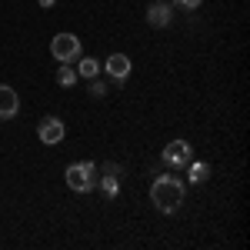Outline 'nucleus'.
<instances>
[{
    "instance_id": "f257e3e1",
    "label": "nucleus",
    "mask_w": 250,
    "mask_h": 250,
    "mask_svg": "<svg viewBox=\"0 0 250 250\" xmlns=\"http://www.w3.org/2000/svg\"><path fill=\"white\" fill-rule=\"evenodd\" d=\"M150 200L160 213H177L184 207V184L170 177V173H160L154 184H150Z\"/></svg>"
},
{
    "instance_id": "ddd939ff",
    "label": "nucleus",
    "mask_w": 250,
    "mask_h": 250,
    "mask_svg": "<svg viewBox=\"0 0 250 250\" xmlns=\"http://www.w3.org/2000/svg\"><path fill=\"white\" fill-rule=\"evenodd\" d=\"M90 94H94V97H104V94H107V87H104V83L94 77V83H90Z\"/></svg>"
},
{
    "instance_id": "2eb2a0df",
    "label": "nucleus",
    "mask_w": 250,
    "mask_h": 250,
    "mask_svg": "<svg viewBox=\"0 0 250 250\" xmlns=\"http://www.w3.org/2000/svg\"><path fill=\"white\" fill-rule=\"evenodd\" d=\"M40 7H54V3H57V0H37Z\"/></svg>"
},
{
    "instance_id": "f03ea898",
    "label": "nucleus",
    "mask_w": 250,
    "mask_h": 250,
    "mask_svg": "<svg viewBox=\"0 0 250 250\" xmlns=\"http://www.w3.org/2000/svg\"><path fill=\"white\" fill-rule=\"evenodd\" d=\"M63 180H67V187H70V190L90 193L97 187V164H94V160H77V164H70V167H67Z\"/></svg>"
},
{
    "instance_id": "7ed1b4c3",
    "label": "nucleus",
    "mask_w": 250,
    "mask_h": 250,
    "mask_svg": "<svg viewBox=\"0 0 250 250\" xmlns=\"http://www.w3.org/2000/svg\"><path fill=\"white\" fill-rule=\"evenodd\" d=\"M50 54H54V60H60V63H74V60L83 54V47H80V37L77 34H57V37L50 40Z\"/></svg>"
},
{
    "instance_id": "9b49d317",
    "label": "nucleus",
    "mask_w": 250,
    "mask_h": 250,
    "mask_svg": "<svg viewBox=\"0 0 250 250\" xmlns=\"http://www.w3.org/2000/svg\"><path fill=\"white\" fill-rule=\"evenodd\" d=\"M57 83H60V87H74V83H77V70H74L70 63H60V70H57Z\"/></svg>"
},
{
    "instance_id": "f8f14e48",
    "label": "nucleus",
    "mask_w": 250,
    "mask_h": 250,
    "mask_svg": "<svg viewBox=\"0 0 250 250\" xmlns=\"http://www.w3.org/2000/svg\"><path fill=\"white\" fill-rule=\"evenodd\" d=\"M100 190L107 193V197H117V190H120V184H117V173H107V177L100 180Z\"/></svg>"
},
{
    "instance_id": "0eeeda50",
    "label": "nucleus",
    "mask_w": 250,
    "mask_h": 250,
    "mask_svg": "<svg viewBox=\"0 0 250 250\" xmlns=\"http://www.w3.org/2000/svg\"><path fill=\"white\" fill-rule=\"evenodd\" d=\"M20 110V97L14 87H7V83H0V120H10V117H17Z\"/></svg>"
},
{
    "instance_id": "423d86ee",
    "label": "nucleus",
    "mask_w": 250,
    "mask_h": 250,
    "mask_svg": "<svg viewBox=\"0 0 250 250\" xmlns=\"http://www.w3.org/2000/svg\"><path fill=\"white\" fill-rule=\"evenodd\" d=\"M100 67H104V70H107L114 80H127V77H130V67H134V63H130V57H127V54H110V57L104 60Z\"/></svg>"
},
{
    "instance_id": "39448f33",
    "label": "nucleus",
    "mask_w": 250,
    "mask_h": 250,
    "mask_svg": "<svg viewBox=\"0 0 250 250\" xmlns=\"http://www.w3.org/2000/svg\"><path fill=\"white\" fill-rule=\"evenodd\" d=\"M63 134H67V127H63V120H57V117H43V120H40V127H37L40 144H47V147L60 144Z\"/></svg>"
},
{
    "instance_id": "9d476101",
    "label": "nucleus",
    "mask_w": 250,
    "mask_h": 250,
    "mask_svg": "<svg viewBox=\"0 0 250 250\" xmlns=\"http://www.w3.org/2000/svg\"><path fill=\"white\" fill-rule=\"evenodd\" d=\"M74 63H77V77L94 80L97 74H100V63H97V57H77Z\"/></svg>"
},
{
    "instance_id": "4468645a",
    "label": "nucleus",
    "mask_w": 250,
    "mask_h": 250,
    "mask_svg": "<svg viewBox=\"0 0 250 250\" xmlns=\"http://www.w3.org/2000/svg\"><path fill=\"white\" fill-rule=\"evenodd\" d=\"M173 3H180V7H184V10H197V7H200V3H204V0H173Z\"/></svg>"
},
{
    "instance_id": "1a4fd4ad",
    "label": "nucleus",
    "mask_w": 250,
    "mask_h": 250,
    "mask_svg": "<svg viewBox=\"0 0 250 250\" xmlns=\"http://www.w3.org/2000/svg\"><path fill=\"white\" fill-rule=\"evenodd\" d=\"M187 177H190V184H204L207 177H210V167L204 164V160H187Z\"/></svg>"
},
{
    "instance_id": "6e6552de",
    "label": "nucleus",
    "mask_w": 250,
    "mask_h": 250,
    "mask_svg": "<svg viewBox=\"0 0 250 250\" xmlns=\"http://www.w3.org/2000/svg\"><path fill=\"white\" fill-rule=\"evenodd\" d=\"M170 20H173V10H170V3H167V0H157V3L147 7V23H150V27L160 30V27H167Z\"/></svg>"
},
{
    "instance_id": "20e7f679",
    "label": "nucleus",
    "mask_w": 250,
    "mask_h": 250,
    "mask_svg": "<svg viewBox=\"0 0 250 250\" xmlns=\"http://www.w3.org/2000/svg\"><path fill=\"white\" fill-rule=\"evenodd\" d=\"M160 157H164L167 167H177V170H180V167H187V160L193 157V150H190L187 140H170V144L164 147V154H160Z\"/></svg>"
}]
</instances>
